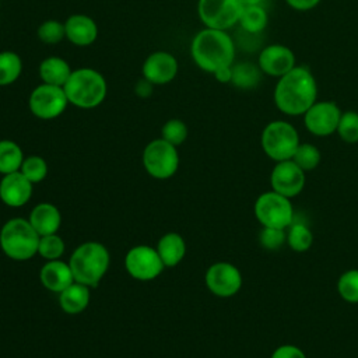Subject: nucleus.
I'll return each mask as SVG.
<instances>
[{"instance_id": "nucleus-4", "label": "nucleus", "mask_w": 358, "mask_h": 358, "mask_svg": "<svg viewBox=\"0 0 358 358\" xmlns=\"http://www.w3.org/2000/svg\"><path fill=\"white\" fill-rule=\"evenodd\" d=\"M110 256L108 249L95 241L81 243L71 253L69 264L74 281L87 287H96L108 271Z\"/></svg>"}, {"instance_id": "nucleus-5", "label": "nucleus", "mask_w": 358, "mask_h": 358, "mask_svg": "<svg viewBox=\"0 0 358 358\" xmlns=\"http://www.w3.org/2000/svg\"><path fill=\"white\" fill-rule=\"evenodd\" d=\"M39 235L25 218H11L0 229V248L13 260H28L38 253Z\"/></svg>"}, {"instance_id": "nucleus-31", "label": "nucleus", "mask_w": 358, "mask_h": 358, "mask_svg": "<svg viewBox=\"0 0 358 358\" xmlns=\"http://www.w3.org/2000/svg\"><path fill=\"white\" fill-rule=\"evenodd\" d=\"M38 39L45 45H57L66 38L64 22L59 20H46L36 29Z\"/></svg>"}, {"instance_id": "nucleus-25", "label": "nucleus", "mask_w": 358, "mask_h": 358, "mask_svg": "<svg viewBox=\"0 0 358 358\" xmlns=\"http://www.w3.org/2000/svg\"><path fill=\"white\" fill-rule=\"evenodd\" d=\"M22 73V60L17 52H0V87L14 84Z\"/></svg>"}, {"instance_id": "nucleus-30", "label": "nucleus", "mask_w": 358, "mask_h": 358, "mask_svg": "<svg viewBox=\"0 0 358 358\" xmlns=\"http://www.w3.org/2000/svg\"><path fill=\"white\" fill-rule=\"evenodd\" d=\"M337 292L345 302L358 303V268L347 270L340 275Z\"/></svg>"}, {"instance_id": "nucleus-1", "label": "nucleus", "mask_w": 358, "mask_h": 358, "mask_svg": "<svg viewBox=\"0 0 358 358\" xmlns=\"http://www.w3.org/2000/svg\"><path fill=\"white\" fill-rule=\"evenodd\" d=\"M273 96L280 112L288 116H301L316 102V80L308 67L295 66L278 78Z\"/></svg>"}, {"instance_id": "nucleus-32", "label": "nucleus", "mask_w": 358, "mask_h": 358, "mask_svg": "<svg viewBox=\"0 0 358 358\" xmlns=\"http://www.w3.org/2000/svg\"><path fill=\"white\" fill-rule=\"evenodd\" d=\"M20 172L31 182V183H39L42 182L48 175V164L46 161L39 155H29L24 158L22 165L20 168Z\"/></svg>"}, {"instance_id": "nucleus-10", "label": "nucleus", "mask_w": 358, "mask_h": 358, "mask_svg": "<svg viewBox=\"0 0 358 358\" xmlns=\"http://www.w3.org/2000/svg\"><path fill=\"white\" fill-rule=\"evenodd\" d=\"M239 0H199L197 14L206 28L227 31L238 24L242 13Z\"/></svg>"}, {"instance_id": "nucleus-8", "label": "nucleus", "mask_w": 358, "mask_h": 358, "mask_svg": "<svg viewBox=\"0 0 358 358\" xmlns=\"http://www.w3.org/2000/svg\"><path fill=\"white\" fill-rule=\"evenodd\" d=\"M143 165L150 176L155 179H168L178 171V150L164 138H155L150 141L143 151Z\"/></svg>"}, {"instance_id": "nucleus-14", "label": "nucleus", "mask_w": 358, "mask_h": 358, "mask_svg": "<svg viewBox=\"0 0 358 358\" xmlns=\"http://www.w3.org/2000/svg\"><path fill=\"white\" fill-rule=\"evenodd\" d=\"M271 190L292 199L305 187V171H302L292 159L275 162L270 173Z\"/></svg>"}, {"instance_id": "nucleus-38", "label": "nucleus", "mask_w": 358, "mask_h": 358, "mask_svg": "<svg viewBox=\"0 0 358 358\" xmlns=\"http://www.w3.org/2000/svg\"><path fill=\"white\" fill-rule=\"evenodd\" d=\"M152 91H154V84L150 83L148 80H145L144 77H141L136 85H134V94L138 96V98H148L152 95Z\"/></svg>"}, {"instance_id": "nucleus-7", "label": "nucleus", "mask_w": 358, "mask_h": 358, "mask_svg": "<svg viewBox=\"0 0 358 358\" xmlns=\"http://www.w3.org/2000/svg\"><path fill=\"white\" fill-rule=\"evenodd\" d=\"M253 211L262 227L287 229L294 222V207L291 199L274 190H268L257 196Z\"/></svg>"}, {"instance_id": "nucleus-27", "label": "nucleus", "mask_w": 358, "mask_h": 358, "mask_svg": "<svg viewBox=\"0 0 358 358\" xmlns=\"http://www.w3.org/2000/svg\"><path fill=\"white\" fill-rule=\"evenodd\" d=\"M260 69L259 66L249 63V62H242L232 64V80L231 83L241 90H250L257 85L260 81Z\"/></svg>"}, {"instance_id": "nucleus-2", "label": "nucleus", "mask_w": 358, "mask_h": 358, "mask_svg": "<svg viewBox=\"0 0 358 358\" xmlns=\"http://www.w3.org/2000/svg\"><path fill=\"white\" fill-rule=\"evenodd\" d=\"M190 56L200 70L214 74L234 64L235 43L227 31L204 27L192 39Z\"/></svg>"}, {"instance_id": "nucleus-29", "label": "nucleus", "mask_w": 358, "mask_h": 358, "mask_svg": "<svg viewBox=\"0 0 358 358\" xmlns=\"http://www.w3.org/2000/svg\"><path fill=\"white\" fill-rule=\"evenodd\" d=\"M302 171H313L322 159L320 151L316 145L310 143H299L298 148L295 150L291 158Z\"/></svg>"}, {"instance_id": "nucleus-11", "label": "nucleus", "mask_w": 358, "mask_h": 358, "mask_svg": "<svg viewBox=\"0 0 358 358\" xmlns=\"http://www.w3.org/2000/svg\"><path fill=\"white\" fill-rule=\"evenodd\" d=\"M164 267L157 249L147 245L134 246L124 256L126 271L138 281H151L157 278Z\"/></svg>"}, {"instance_id": "nucleus-18", "label": "nucleus", "mask_w": 358, "mask_h": 358, "mask_svg": "<svg viewBox=\"0 0 358 358\" xmlns=\"http://www.w3.org/2000/svg\"><path fill=\"white\" fill-rule=\"evenodd\" d=\"M66 39L74 46H90L98 38V25L94 18L85 14H71L64 21Z\"/></svg>"}, {"instance_id": "nucleus-23", "label": "nucleus", "mask_w": 358, "mask_h": 358, "mask_svg": "<svg viewBox=\"0 0 358 358\" xmlns=\"http://www.w3.org/2000/svg\"><path fill=\"white\" fill-rule=\"evenodd\" d=\"M59 303L69 315L81 313L90 303V287L74 281L59 294Z\"/></svg>"}, {"instance_id": "nucleus-6", "label": "nucleus", "mask_w": 358, "mask_h": 358, "mask_svg": "<svg viewBox=\"0 0 358 358\" xmlns=\"http://www.w3.org/2000/svg\"><path fill=\"white\" fill-rule=\"evenodd\" d=\"M260 143L264 154L270 159L280 162L291 159L301 141L296 129L291 123L273 120L263 129Z\"/></svg>"}, {"instance_id": "nucleus-22", "label": "nucleus", "mask_w": 358, "mask_h": 358, "mask_svg": "<svg viewBox=\"0 0 358 358\" xmlns=\"http://www.w3.org/2000/svg\"><path fill=\"white\" fill-rule=\"evenodd\" d=\"M155 249L165 267L178 266L186 255L185 239L176 232H168L161 236Z\"/></svg>"}, {"instance_id": "nucleus-16", "label": "nucleus", "mask_w": 358, "mask_h": 358, "mask_svg": "<svg viewBox=\"0 0 358 358\" xmlns=\"http://www.w3.org/2000/svg\"><path fill=\"white\" fill-rule=\"evenodd\" d=\"M257 66L263 73L280 78L295 67V55L288 46L273 43L262 49Z\"/></svg>"}, {"instance_id": "nucleus-20", "label": "nucleus", "mask_w": 358, "mask_h": 358, "mask_svg": "<svg viewBox=\"0 0 358 358\" xmlns=\"http://www.w3.org/2000/svg\"><path fill=\"white\" fill-rule=\"evenodd\" d=\"M28 221L39 236L57 234L62 224V214L55 204L39 203L32 208Z\"/></svg>"}, {"instance_id": "nucleus-40", "label": "nucleus", "mask_w": 358, "mask_h": 358, "mask_svg": "<svg viewBox=\"0 0 358 358\" xmlns=\"http://www.w3.org/2000/svg\"><path fill=\"white\" fill-rule=\"evenodd\" d=\"M213 76L215 77V80H217L218 83H222V84L231 83V80H232V66H231V67L220 69V70H217Z\"/></svg>"}, {"instance_id": "nucleus-42", "label": "nucleus", "mask_w": 358, "mask_h": 358, "mask_svg": "<svg viewBox=\"0 0 358 358\" xmlns=\"http://www.w3.org/2000/svg\"><path fill=\"white\" fill-rule=\"evenodd\" d=\"M0 7H1V3H0Z\"/></svg>"}, {"instance_id": "nucleus-41", "label": "nucleus", "mask_w": 358, "mask_h": 358, "mask_svg": "<svg viewBox=\"0 0 358 358\" xmlns=\"http://www.w3.org/2000/svg\"><path fill=\"white\" fill-rule=\"evenodd\" d=\"M241 3H242V6L243 7H246V6H259V4H262V0H239Z\"/></svg>"}, {"instance_id": "nucleus-36", "label": "nucleus", "mask_w": 358, "mask_h": 358, "mask_svg": "<svg viewBox=\"0 0 358 358\" xmlns=\"http://www.w3.org/2000/svg\"><path fill=\"white\" fill-rule=\"evenodd\" d=\"M259 241L264 249L277 250L284 243H287V232L285 229L263 227L262 231L259 232Z\"/></svg>"}, {"instance_id": "nucleus-34", "label": "nucleus", "mask_w": 358, "mask_h": 358, "mask_svg": "<svg viewBox=\"0 0 358 358\" xmlns=\"http://www.w3.org/2000/svg\"><path fill=\"white\" fill-rule=\"evenodd\" d=\"M337 134L340 138L348 144L358 143V112L347 110L341 113Z\"/></svg>"}, {"instance_id": "nucleus-26", "label": "nucleus", "mask_w": 358, "mask_h": 358, "mask_svg": "<svg viewBox=\"0 0 358 358\" xmlns=\"http://www.w3.org/2000/svg\"><path fill=\"white\" fill-rule=\"evenodd\" d=\"M24 152L21 147L13 140H0V173H11L20 171Z\"/></svg>"}, {"instance_id": "nucleus-19", "label": "nucleus", "mask_w": 358, "mask_h": 358, "mask_svg": "<svg viewBox=\"0 0 358 358\" xmlns=\"http://www.w3.org/2000/svg\"><path fill=\"white\" fill-rule=\"evenodd\" d=\"M39 280L46 289L57 294L74 282L70 264L62 262L60 259L48 260L39 271Z\"/></svg>"}, {"instance_id": "nucleus-15", "label": "nucleus", "mask_w": 358, "mask_h": 358, "mask_svg": "<svg viewBox=\"0 0 358 358\" xmlns=\"http://www.w3.org/2000/svg\"><path fill=\"white\" fill-rule=\"evenodd\" d=\"M179 70L176 57L166 50L150 53L141 66V76L154 85H165L175 80Z\"/></svg>"}, {"instance_id": "nucleus-28", "label": "nucleus", "mask_w": 358, "mask_h": 358, "mask_svg": "<svg viewBox=\"0 0 358 358\" xmlns=\"http://www.w3.org/2000/svg\"><path fill=\"white\" fill-rule=\"evenodd\" d=\"M287 229V243L294 252L302 253L310 249L313 243V234L308 225L303 222H292Z\"/></svg>"}, {"instance_id": "nucleus-13", "label": "nucleus", "mask_w": 358, "mask_h": 358, "mask_svg": "<svg viewBox=\"0 0 358 358\" xmlns=\"http://www.w3.org/2000/svg\"><path fill=\"white\" fill-rule=\"evenodd\" d=\"M340 108L331 101H316L302 116L303 124L309 133L317 137H326L337 131L341 117Z\"/></svg>"}, {"instance_id": "nucleus-21", "label": "nucleus", "mask_w": 358, "mask_h": 358, "mask_svg": "<svg viewBox=\"0 0 358 358\" xmlns=\"http://www.w3.org/2000/svg\"><path fill=\"white\" fill-rule=\"evenodd\" d=\"M71 71V66L60 56H48L39 63L38 67L39 78L42 83L57 87H63L66 84Z\"/></svg>"}, {"instance_id": "nucleus-12", "label": "nucleus", "mask_w": 358, "mask_h": 358, "mask_svg": "<svg viewBox=\"0 0 358 358\" xmlns=\"http://www.w3.org/2000/svg\"><path fill=\"white\" fill-rule=\"evenodd\" d=\"M204 281L211 294L220 298H229L241 289L242 274L232 263L217 262L207 268Z\"/></svg>"}, {"instance_id": "nucleus-33", "label": "nucleus", "mask_w": 358, "mask_h": 358, "mask_svg": "<svg viewBox=\"0 0 358 358\" xmlns=\"http://www.w3.org/2000/svg\"><path fill=\"white\" fill-rule=\"evenodd\" d=\"M66 245L62 236L57 234H50V235H43L39 238V245H38V253L46 259V260H57L62 257L64 253Z\"/></svg>"}, {"instance_id": "nucleus-35", "label": "nucleus", "mask_w": 358, "mask_h": 358, "mask_svg": "<svg viewBox=\"0 0 358 358\" xmlns=\"http://www.w3.org/2000/svg\"><path fill=\"white\" fill-rule=\"evenodd\" d=\"M161 138L178 147L187 138V126L183 120L172 117L166 120L161 129Z\"/></svg>"}, {"instance_id": "nucleus-24", "label": "nucleus", "mask_w": 358, "mask_h": 358, "mask_svg": "<svg viewBox=\"0 0 358 358\" xmlns=\"http://www.w3.org/2000/svg\"><path fill=\"white\" fill-rule=\"evenodd\" d=\"M268 17L267 11L263 8L262 4L259 6H246L242 8V13L239 15L238 24L241 25L242 31L246 34H260L266 25H267Z\"/></svg>"}, {"instance_id": "nucleus-39", "label": "nucleus", "mask_w": 358, "mask_h": 358, "mask_svg": "<svg viewBox=\"0 0 358 358\" xmlns=\"http://www.w3.org/2000/svg\"><path fill=\"white\" fill-rule=\"evenodd\" d=\"M285 3L292 7L294 10H298V11H306V10H310L313 7H316L320 0H285Z\"/></svg>"}, {"instance_id": "nucleus-3", "label": "nucleus", "mask_w": 358, "mask_h": 358, "mask_svg": "<svg viewBox=\"0 0 358 358\" xmlns=\"http://www.w3.org/2000/svg\"><path fill=\"white\" fill-rule=\"evenodd\" d=\"M69 103L80 109H94L99 106L108 94L105 77L95 69H73L69 80L63 85Z\"/></svg>"}, {"instance_id": "nucleus-9", "label": "nucleus", "mask_w": 358, "mask_h": 358, "mask_svg": "<svg viewBox=\"0 0 358 358\" xmlns=\"http://www.w3.org/2000/svg\"><path fill=\"white\" fill-rule=\"evenodd\" d=\"M69 99L63 87L41 83L28 96L29 112L41 120L59 117L67 108Z\"/></svg>"}, {"instance_id": "nucleus-17", "label": "nucleus", "mask_w": 358, "mask_h": 358, "mask_svg": "<svg viewBox=\"0 0 358 358\" xmlns=\"http://www.w3.org/2000/svg\"><path fill=\"white\" fill-rule=\"evenodd\" d=\"M32 185L20 171L6 173L0 180V200L8 207H22L32 196Z\"/></svg>"}, {"instance_id": "nucleus-37", "label": "nucleus", "mask_w": 358, "mask_h": 358, "mask_svg": "<svg viewBox=\"0 0 358 358\" xmlns=\"http://www.w3.org/2000/svg\"><path fill=\"white\" fill-rule=\"evenodd\" d=\"M270 358H306L305 352L292 344H282L280 347H277L273 352Z\"/></svg>"}]
</instances>
